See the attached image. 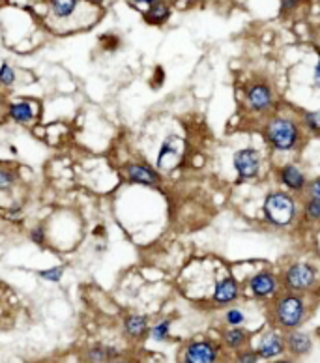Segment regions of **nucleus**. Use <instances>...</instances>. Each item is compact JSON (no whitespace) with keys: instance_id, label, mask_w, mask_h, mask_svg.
Masks as SVG:
<instances>
[{"instance_id":"1","label":"nucleus","mask_w":320,"mask_h":363,"mask_svg":"<svg viewBox=\"0 0 320 363\" xmlns=\"http://www.w3.org/2000/svg\"><path fill=\"white\" fill-rule=\"evenodd\" d=\"M260 135L266 146L277 154H290L300 150L305 133L300 124V118L290 113H274L264 118Z\"/></svg>"},{"instance_id":"2","label":"nucleus","mask_w":320,"mask_h":363,"mask_svg":"<svg viewBox=\"0 0 320 363\" xmlns=\"http://www.w3.org/2000/svg\"><path fill=\"white\" fill-rule=\"evenodd\" d=\"M309 315H311V303L305 294L281 290L268 303V320L272 328L283 333L300 330L301 326L308 322Z\"/></svg>"},{"instance_id":"3","label":"nucleus","mask_w":320,"mask_h":363,"mask_svg":"<svg viewBox=\"0 0 320 363\" xmlns=\"http://www.w3.org/2000/svg\"><path fill=\"white\" fill-rule=\"evenodd\" d=\"M300 220L298 197L285 189H270L263 201L264 225L274 231H289Z\"/></svg>"},{"instance_id":"4","label":"nucleus","mask_w":320,"mask_h":363,"mask_svg":"<svg viewBox=\"0 0 320 363\" xmlns=\"http://www.w3.org/2000/svg\"><path fill=\"white\" fill-rule=\"evenodd\" d=\"M279 279H281V290L305 296L313 294L320 285L319 268L308 260L289 263L281 269Z\"/></svg>"},{"instance_id":"5","label":"nucleus","mask_w":320,"mask_h":363,"mask_svg":"<svg viewBox=\"0 0 320 363\" xmlns=\"http://www.w3.org/2000/svg\"><path fill=\"white\" fill-rule=\"evenodd\" d=\"M244 107L245 111L257 118H268L276 113L277 96L272 82L266 79H255L247 82L244 88Z\"/></svg>"},{"instance_id":"6","label":"nucleus","mask_w":320,"mask_h":363,"mask_svg":"<svg viewBox=\"0 0 320 363\" xmlns=\"http://www.w3.org/2000/svg\"><path fill=\"white\" fill-rule=\"evenodd\" d=\"M245 288L255 301L270 303L281 292V279L279 274L272 268H260L247 277Z\"/></svg>"},{"instance_id":"7","label":"nucleus","mask_w":320,"mask_h":363,"mask_svg":"<svg viewBox=\"0 0 320 363\" xmlns=\"http://www.w3.org/2000/svg\"><path fill=\"white\" fill-rule=\"evenodd\" d=\"M223 346L210 337H195L184 344L180 363H221Z\"/></svg>"},{"instance_id":"8","label":"nucleus","mask_w":320,"mask_h":363,"mask_svg":"<svg viewBox=\"0 0 320 363\" xmlns=\"http://www.w3.org/2000/svg\"><path fill=\"white\" fill-rule=\"evenodd\" d=\"M233 167L238 184H249V182L258 180L260 170H263V154L253 146L238 148L233 154Z\"/></svg>"},{"instance_id":"9","label":"nucleus","mask_w":320,"mask_h":363,"mask_svg":"<svg viewBox=\"0 0 320 363\" xmlns=\"http://www.w3.org/2000/svg\"><path fill=\"white\" fill-rule=\"evenodd\" d=\"M122 175H124L127 184H133V186L157 189L163 184V175H161L154 165L141 161V159H133V161L124 163Z\"/></svg>"},{"instance_id":"10","label":"nucleus","mask_w":320,"mask_h":363,"mask_svg":"<svg viewBox=\"0 0 320 363\" xmlns=\"http://www.w3.org/2000/svg\"><path fill=\"white\" fill-rule=\"evenodd\" d=\"M274 176H276L277 184L281 186L279 189H285V191H289V193L296 195V197L305 193L309 178L300 165H296L292 161L281 163V165H277L276 169H274Z\"/></svg>"},{"instance_id":"11","label":"nucleus","mask_w":320,"mask_h":363,"mask_svg":"<svg viewBox=\"0 0 320 363\" xmlns=\"http://www.w3.org/2000/svg\"><path fill=\"white\" fill-rule=\"evenodd\" d=\"M253 348L257 351L258 357L264 360V362H272V360L283 357L287 354L285 333L276 330V328H268V330L258 333L257 343H255Z\"/></svg>"},{"instance_id":"12","label":"nucleus","mask_w":320,"mask_h":363,"mask_svg":"<svg viewBox=\"0 0 320 363\" xmlns=\"http://www.w3.org/2000/svg\"><path fill=\"white\" fill-rule=\"evenodd\" d=\"M242 283L236 279L234 276H225L215 281L212 290V296H210V301H212L213 307L217 309H226V307L236 306L242 298Z\"/></svg>"},{"instance_id":"13","label":"nucleus","mask_w":320,"mask_h":363,"mask_svg":"<svg viewBox=\"0 0 320 363\" xmlns=\"http://www.w3.org/2000/svg\"><path fill=\"white\" fill-rule=\"evenodd\" d=\"M6 118L17 125H32L38 118V105L30 100L8 101Z\"/></svg>"},{"instance_id":"14","label":"nucleus","mask_w":320,"mask_h":363,"mask_svg":"<svg viewBox=\"0 0 320 363\" xmlns=\"http://www.w3.org/2000/svg\"><path fill=\"white\" fill-rule=\"evenodd\" d=\"M180 157H182V141L170 133V135H167V137L163 139V143L159 146L156 169L159 170V172H161V170H170L176 163L180 161Z\"/></svg>"},{"instance_id":"15","label":"nucleus","mask_w":320,"mask_h":363,"mask_svg":"<svg viewBox=\"0 0 320 363\" xmlns=\"http://www.w3.org/2000/svg\"><path fill=\"white\" fill-rule=\"evenodd\" d=\"M285 344H287V354L294 360L309 356L314 348L313 335L305 330H292L285 333Z\"/></svg>"},{"instance_id":"16","label":"nucleus","mask_w":320,"mask_h":363,"mask_svg":"<svg viewBox=\"0 0 320 363\" xmlns=\"http://www.w3.org/2000/svg\"><path fill=\"white\" fill-rule=\"evenodd\" d=\"M251 343V333L244 326H234V328H223L220 333V344L223 351L238 352L242 348H247Z\"/></svg>"},{"instance_id":"17","label":"nucleus","mask_w":320,"mask_h":363,"mask_svg":"<svg viewBox=\"0 0 320 363\" xmlns=\"http://www.w3.org/2000/svg\"><path fill=\"white\" fill-rule=\"evenodd\" d=\"M150 332V319L146 315L130 313L122 319V333L126 335L130 341H145Z\"/></svg>"},{"instance_id":"18","label":"nucleus","mask_w":320,"mask_h":363,"mask_svg":"<svg viewBox=\"0 0 320 363\" xmlns=\"http://www.w3.org/2000/svg\"><path fill=\"white\" fill-rule=\"evenodd\" d=\"M122 357L120 348L113 346V344L107 343H94L85 348L82 352V360L85 363H111L114 360Z\"/></svg>"},{"instance_id":"19","label":"nucleus","mask_w":320,"mask_h":363,"mask_svg":"<svg viewBox=\"0 0 320 363\" xmlns=\"http://www.w3.org/2000/svg\"><path fill=\"white\" fill-rule=\"evenodd\" d=\"M170 17V6L167 0H157L152 6L146 8L145 21L150 25H165Z\"/></svg>"},{"instance_id":"20","label":"nucleus","mask_w":320,"mask_h":363,"mask_svg":"<svg viewBox=\"0 0 320 363\" xmlns=\"http://www.w3.org/2000/svg\"><path fill=\"white\" fill-rule=\"evenodd\" d=\"M300 218L308 225H320V201L319 199H311V197H303L300 204Z\"/></svg>"},{"instance_id":"21","label":"nucleus","mask_w":320,"mask_h":363,"mask_svg":"<svg viewBox=\"0 0 320 363\" xmlns=\"http://www.w3.org/2000/svg\"><path fill=\"white\" fill-rule=\"evenodd\" d=\"M298 118H300V124L305 135L320 137V109H317V111H301Z\"/></svg>"},{"instance_id":"22","label":"nucleus","mask_w":320,"mask_h":363,"mask_svg":"<svg viewBox=\"0 0 320 363\" xmlns=\"http://www.w3.org/2000/svg\"><path fill=\"white\" fill-rule=\"evenodd\" d=\"M170 330H172V319L163 317V319L156 320L154 324H150L148 337H150L154 343H165V341H169L170 339Z\"/></svg>"},{"instance_id":"23","label":"nucleus","mask_w":320,"mask_h":363,"mask_svg":"<svg viewBox=\"0 0 320 363\" xmlns=\"http://www.w3.org/2000/svg\"><path fill=\"white\" fill-rule=\"evenodd\" d=\"M81 0H49L51 13L57 17V19H68L73 13L77 12Z\"/></svg>"},{"instance_id":"24","label":"nucleus","mask_w":320,"mask_h":363,"mask_svg":"<svg viewBox=\"0 0 320 363\" xmlns=\"http://www.w3.org/2000/svg\"><path fill=\"white\" fill-rule=\"evenodd\" d=\"M19 184V172L8 163H0V193L12 191Z\"/></svg>"},{"instance_id":"25","label":"nucleus","mask_w":320,"mask_h":363,"mask_svg":"<svg viewBox=\"0 0 320 363\" xmlns=\"http://www.w3.org/2000/svg\"><path fill=\"white\" fill-rule=\"evenodd\" d=\"M245 320H247L245 313L236 306L226 307L225 313H223V322H225V326H229V328H234V326H244Z\"/></svg>"},{"instance_id":"26","label":"nucleus","mask_w":320,"mask_h":363,"mask_svg":"<svg viewBox=\"0 0 320 363\" xmlns=\"http://www.w3.org/2000/svg\"><path fill=\"white\" fill-rule=\"evenodd\" d=\"M64 274H66V266H51V268L39 269V279H44L45 283H60Z\"/></svg>"},{"instance_id":"27","label":"nucleus","mask_w":320,"mask_h":363,"mask_svg":"<svg viewBox=\"0 0 320 363\" xmlns=\"http://www.w3.org/2000/svg\"><path fill=\"white\" fill-rule=\"evenodd\" d=\"M17 81V73H15V69L10 66L8 62L0 64V87L2 88H12Z\"/></svg>"},{"instance_id":"28","label":"nucleus","mask_w":320,"mask_h":363,"mask_svg":"<svg viewBox=\"0 0 320 363\" xmlns=\"http://www.w3.org/2000/svg\"><path fill=\"white\" fill-rule=\"evenodd\" d=\"M233 363H260V357H258L257 351L253 346H247V348L234 352Z\"/></svg>"},{"instance_id":"29","label":"nucleus","mask_w":320,"mask_h":363,"mask_svg":"<svg viewBox=\"0 0 320 363\" xmlns=\"http://www.w3.org/2000/svg\"><path fill=\"white\" fill-rule=\"evenodd\" d=\"M28 240H30L32 244L45 245V242H47V232H45V227L44 225L32 227L30 231H28Z\"/></svg>"},{"instance_id":"30","label":"nucleus","mask_w":320,"mask_h":363,"mask_svg":"<svg viewBox=\"0 0 320 363\" xmlns=\"http://www.w3.org/2000/svg\"><path fill=\"white\" fill-rule=\"evenodd\" d=\"M303 4V0H279V13L281 15H290Z\"/></svg>"},{"instance_id":"31","label":"nucleus","mask_w":320,"mask_h":363,"mask_svg":"<svg viewBox=\"0 0 320 363\" xmlns=\"http://www.w3.org/2000/svg\"><path fill=\"white\" fill-rule=\"evenodd\" d=\"M303 197H311V199H319L320 201V176H314L308 182V188Z\"/></svg>"},{"instance_id":"32","label":"nucleus","mask_w":320,"mask_h":363,"mask_svg":"<svg viewBox=\"0 0 320 363\" xmlns=\"http://www.w3.org/2000/svg\"><path fill=\"white\" fill-rule=\"evenodd\" d=\"M163 79H165V73H163V68H159V66H157L156 68V81H154V87H161V82H163Z\"/></svg>"},{"instance_id":"33","label":"nucleus","mask_w":320,"mask_h":363,"mask_svg":"<svg viewBox=\"0 0 320 363\" xmlns=\"http://www.w3.org/2000/svg\"><path fill=\"white\" fill-rule=\"evenodd\" d=\"M314 85L320 88V53H319V60H317V66H314Z\"/></svg>"},{"instance_id":"34","label":"nucleus","mask_w":320,"mask_h":363,"mask_svg":"<svg viewBox=\"0 0 320 363\" xmlns=\"http://www.w3.org/2000/svg\"><path fill=\"white\" fill-rule=\"evenodd\" d=\"M268 363H300V362L290 356H283V357H277V360H272V362H268Z\"/></svg>"},{"instance_id":"35","label":"nucleus","mask_w":320,"mask_h":363,"mask_svg":"<svg viewBox=\"0 0 320 363\" xmlns=\"http://www.w3.org/2000/svg\"><path fill=\"white\" fill-rule=\"evenodd\" d=\"M111 363H141L137 362V360H126V357H118V360H114V362Z\"/></svg>"},{"instance_id":"36","label":"nucleus","mask_w":320,"mask_h":363,"mask_svg":"<svg viewBox=\"0 0 320 363\" xmlns=\"http://www.w3.org/2000/svg\"><path fill=\"white\" fill-rule=\"evenodd\" d=\"M132 2H135V4H146V6H152V4L157 2V0H132Z\"/></svg>"},{"instance_id":"37","label":"nucleus","mask_w":320,"mask_h":363,"mask_svg":"<svg viewBox=\"0 0 320 363\" xmlns=\"http://www.w3.org/2000/svg\"><path fill=\"white\" fill-rule=\"evenodd\" d=\"M6 96L2 94V92H0V111H2V109H6Z\"/></svg>"}]
</instances>
